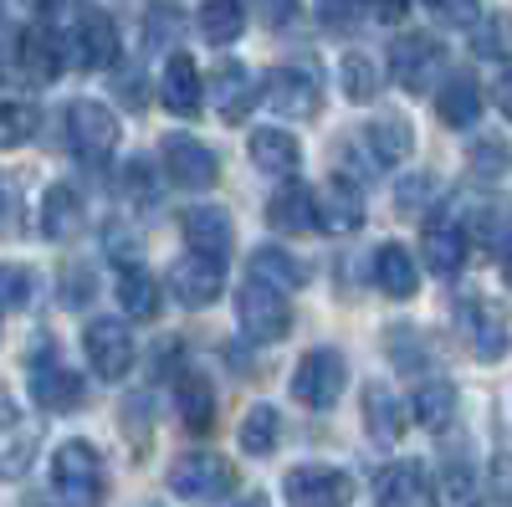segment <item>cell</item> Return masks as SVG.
<instances>
[{"instance_id": "cell-1", "label": "cell", "mask_w": 512, "mask_h": 507, "mask_svg": "<svg viewBox=\"0 0 512 507\" xmlns=\"http://www.w3.org/2000/svg\"><path fill=\"white\" fill-rule=\"evenodd\" d=\"M52 492L72 507H103L108 497V472L93 441H62L52 451Z\"/></svg>"}, {"instance_id": "cell-2", "label": "cell", "mask_w": 512, "mask_h": 507, "mask_svg": "<svg viewBox=\"0 0 512 507\" xmlns=\"http://www.w3.org/2000/svg\"><path fill=\"white\" fill-rule=\"evenodd\" d=\"M456 328L466 338V349H472L482 364H497L507 349H512V323L507 313L482 298V292H466V298H456Z\"/></svg>"}, {"instance_id": "cell-3", "label": "cell", "mask_w": 512, "mask_h": 507, "mask_svg": "<svg viewBox=\"0 0 512 507\" xmlns=\"http://www.w3.org/2000/svg\"><path fill=\"white\" fill-rule=\"evenodd\" d=\"M67 149L77 154V164L103 169L113 159V149H118V118L93 98H77L67 108Z\"/></svg>"}, {"instance_id": "cell-4", "label": "cell", "mask_w": 512, "mask_h": 507, "mask_svg": "<svg viewBox=\"0 0 512 507\" xmlns=\"http://www.w3.org/2000/svg\"><path fill=\"white\" fill-rule=\"evenodd\" d=\"M236 318H241L246 338L277 344V338H287V328H292V303H287L282 287H272L262 277H246V287L236 292Z\"/></svg>"}, {"instance_id": "cell-5", "label": "cell", "mask_w": 512, "mask_h": 507, "mask_svg": "<svg viewBox=\"0 0 512 507\" xmlns=\"http://www.w3.org/2000/svg\"><path fill=\"white\" fill-rule=\"evenodd\" d=\"M236 487V467L216 451H190L169 467V492L185 502H221Z\"/></svg>"}, {"instance_id": "cell-6", "label": "cell", "mask_w": 512, "mask_h": 507, "mask_svg": "<svg viewBox=\"0 0 512 507\" xmlns=\"http://www.w3.org/2000/svg\"><path fill=\"white\" fill-rule=\"evenodd\" d=\"M349 385V364L338 349H313L297 359V374H292V400L308 405V410H333L338 395Z\"/></svg>"}, {"instance_id": "cell-7", "label": "cell", "mask_w": 512, "mask_h": 507, "mask_svg": "<svg viewBox=\"0 0 512 507\" xmlns=\"http://www.w3.org/2000/svg\"><path fill=\"white\" fill-rule=\"evenodd\" d=\"M420 251H425V267H431L436 277H456L466 267V257H472V236H466V221L456 216L451 205H441V210L425 216Z\"/></svg>"}, {"instance_id": "cell-8", "label": "cell", "mask_w": 512, "mask_h": 507, "mask_svg": "<svg viewBox=\"0 0 512 507\" xmlns=\"http://www.w3.org/2000/svg\"><path fill=\"white\" fill-rule=\"evenodd\" d=\"M287 507H349L354 502V482L349 472L338 467H323V461H308V467H292L287 482Z\"/></svg>"}, {"instance_id": "cell-9", "label": "cell", "mask_w": 512, "mask_h": 507, "mask_svg": "<svg viewBox=\"0 0 512 507\" xmlns=\"http://www.w3.org/2000/svg\"><path fill=\"white\" fill-rule=\"evenodd\" d=\"M159 154H164V175L175 180L180 190H210V185L221 180L216 149H205L195 134H164Z\"/></svg>"}, {"instance_id": "cell-10", "label": "cell", "mask_w": 512, "mask_h": 507, "mask_svg": "<svg viewBox=\"0 0 512 507\" xmlns=\"http://www.w3.org/2000/svg\"><path fill=\"white\" fill-rule=\"evenodd\" d=\"M441 67H446V47H441L436 36L410 31V36H400L395 47H390V72H395V82H400L405 93H425Z\"/></svg>"}, {"instance_id": "cell-11", "label": "cell", "mask_w": 512, "mask_h": 507, "mask_svg": "<svg viewBox=\"0 0 512 507\" xmlns=\"http://www.w3.org/2000/svg\"><path fill=\"white\" fill-rule=\"evenodd\" d=\"M82 349H88V364L98 379H123L134 369V333H128L118 318H93L88 333H82Z\"/></svg>"}, {"instance_id": "cell-12", "label": "cell", "mask_w": 512, "mask_h": 507, "mask_svg": "<svg viewBox=\"0 0 512 507\" xmlns=\"http://www.w3.org/2000/svg\"><path fill=\"white\" fill-rule=\"evenodd\" d=\"M262 103L282 118H318L323 93H318V77L313 72H297V67H272L262 82Z\"/></svg>"}, {"instance_id": "cell-13", "label": "cell", "mask_w": 512, "mask_h": 507, "mask_svg": "<svg viewBox=\"0 0 512 507\" xmlns=\"http://www.w3.org/2000/svg\"><path fill=\"white\" fill-rule=\"evenodd\" d=\"M36 446H41V426L16 400L0 395V477H26Z\"/></svg>"}, {"instance_id": "cell-14", "label": "cell", "mask_w": 512, "mask_h": 507, "mask_svg": "<svg viewBox=\"0 0 512 507\" xmlns=\"http://www.w3.org/2000/svg\"><path fill=\"white\" fill-rule=\"evenodd\" d=\"M180 236H185L190 251L216 257V262H231V251H236V226L221 205H190L180 216Z\"/></svg>"}, {"instance_id": "cell-15", "label": "cell", "mask_w": 512, "mask_h": 507, "mask_svg": "<svg viewBox=\"0 0 512 507\" xmlns=\"http://www.w3.org/2000/svg\"><path fill=\"white\" fill-rule=\"evenodd\" d=\"M313 226L328 231V236L359 231V226H364V195H359V185L344 180V175H333V180L313 195Z\"/></svg>"}, {"instance_id": "cell-16", "label": "cell", "mask_w": 512, "mask_h": 507, "mask_svg": "<svg viewBox=\"0 0 512 507\" xmlns=\"http://www.w3.org/2000/svg\"><path fill=\"white\" fill-rule=\"evenodd\" d=\"M221 287H226V262H216V257H200V251H190V257H180L175 267H169V292H175L185 308L216 303Z\"/></svg>"}, {"instance_id": "cell-17", "label": "cell", "mask_w": 512, "mask_h": 507, "mask_svg": "<svg viewBox=\"0 0 512 507\" xmlns=\"http://www.w3.org/2000/svg\"><path fill=\"white\" fill-rule=\"evenodd\" d=\"M118 47L123 41H118V26H113L108 11H88L72 31V62L82 72H108L118 62Z\"/></svg>"}, {"instance_id": "cell-18", "label": "cell", "mask_w": 512, "mask_h": 507, "mask_svg": "<svg viewBox=\"0 0 512 507\" xmlns=\"http://www.w3.org/2000/svg\"><path fill=\"white\" fill-rule=\"evenodd\" d=\"M62 72V36L47 26V21H36L16 36V77L26 82H52Z\"/></svg>"}, {"instance_id": "cell-19", "label": "cell", "mask_w": 512, "mask_h": 507, "mask_svg": "<svg viewBox=\"0 0 512 507\" xmlns=\"http://www.w3.org/2000/svg\"><path fill=\"white\" fill-rule=\"evenodd\" d=\"M31 400L47 415H72L88 400V385H82V374H72L67 364H36L31 369Z\"/></svg>"}, {"instance_id": "cell-20", "label": "cell", "mask_w": 512, "mask_h": 507, "mask_svg": "<svg viewBox=\"0 0 512 507\" xmlns=\"http://www.w3.org/2000/svg\"><path fill=\"white\" fill-rule=\"evenodd\" d=\"M374 502L379 507H436V487H431V477H425V467H415V461H395V467L379 472Z\"/></svg>"}, {"instance_id": "cell-21", "label": "cell", "mask_w": 512, "mask_h": 507, "mask_svg": "<svg viewBox=\"0 0 512 507\" xmlns=\"http://www.w3.org/2000/svg\"><path fill=\"white\" fill-rule=\"evenodd\" d=\"M210 98H216V113H221L226 123H246L262 93H256V77H251L241 62H221L216 77H210Z\"/></svg>"}, {"instance_id": "cell-22", "label": "cell", "mask_w": 512, "mask_h": 507, "mask_svg": "<svg viewBox=\"0 0 512 507\" xmlns=\"http://www.w3.org/2000/svg\"><path fill=\"white\" fill-rule=\"evenodd\" d=\"M159 98L169 113H180V118H195L200 103H205V88H200V72L185 52H175L164 62V77H159Z\"/></svg>"}, {"instance_id": "cell-23", "label": "cell", "mask_w": 512, "mask_h": 507, "mask_svg": "<svg viewBox=\"0 0 512 507\" xmlns=\"http://www.w3.org/2000/svg\"><path fill=\"white\" fill-rule=\"evenodd\" d=\"M374 287L384 292V298H415L420 267H415V257H410L400 241H384L374 251Z\"/></svg>"}, {"instance_id": "cell-24", "label": "cell", "mask_w": 512, "mask_h": 507, "mask_svg": "<svg viewBox=\"0 0 512 507\" xmlns=\"http://www.w3.org/2000/svg\"><path fill=\"white\" fill-rule=\"evenodd\" d=\"M267 221H272V231H282V236L313 231V190H303V185L287 175V185H277L272 200H267Z\"/></svg>"}, {"instance_id": "cell-25", "label": "cell", "mask_w": 512, "mask_h": 507, "mask_svg": "<svg viewBox=\"0 0 512 507\" xmlns=\"http://www.w3.org/2000/svg\"><path fill=\"white\" fill-rule=\"evenodd\" d=\"M251 164L287 180V175H297V164H303V149H297V139L287 129H256L251 134Z\"/></svg>"}, {"instance_id": "cell-26", "label": "cell", "mask_w": 512, "mask_h": 507, "mask_svg": "<svg viewBox=\"0 0 512 507\" xmlns=\"http://www.w3.org/2000/svg\"><path fill=\"white\" fill-rule=\"evenodd\" d=\"M436 113L441 123H451V129H472V123L482 118V88H477V77H446V88L436 93Z\"/></svg>"}, {"instance_id": "cell-27", "label": "cell", "mask_w": 512, "mask_h": 507, "mask_svg": "<svg viewBox=\"0 0 512 507\" xmlns=\"http://www.w3.org/2000/svg\"><path fill=\"white\" fill-rule=\"evenodd\" d=\"M364 426L379 446H395L405 436V405L395 400L390 385H369L364 390Z\"/></svg>"}, {"instance_id": "cell-28", "label": "cell", "mask_w": 512, "mask_h": 507, "mask_svg": "<svg viewBox=\"0 0 512 507\" xmlns=\"http://www.w3.org/2000/svg\"><path fill=\"white\" fill-rule=\"evenodd\" d=\"M82 226H88V216H82V195L72 185H52L47 200H41V231H47L52 241H72Z\"/></svg>"}, {"instance_id": "cell-29", "label": "cell", "mask_w": 512, "mask_h": 507, "mask_svg": "<svg viewBox=\"0 0 512 507\" xmlns=\"http://www.w3.org/2000/svg\"><path fill=\"white\" fill-rule=\"evenodd\" d=\"M364 149H369V159L374 164H400V159H410V149H415V134H410V123L405 118H374V123H364Z\"/></svg>"}, {"instance_id": "cell-30", "label": "cell", "mask_w": 512, "mask_h": 507, "mask_svg": "<svg viewBox=\"0 0 512 507\" xmlns=\"http://www.w3.org/2000/svg\"><path fill=\"white\" fill-rule=\"evenodd\" d=\"M175 410L185 415L190 431H210L216 426V385L205 374H180L175 379Z\"/></svg>"}, {"instance_id": "cell-31", "label": "cell", "mask_w": 512, "mask_h": 507, "mask_svg": "<svg viewBox=\"0 0 512 507\" xmlns=\"http://www.w3.org/2000/svg\"><path fill=\"white\" fill-rule=\"evenodd\" d=\"M466 221V236H477L482 246H492V251H502L507 241H512V200H477L472 205V216H461Z\"/></svg>"}, {"instance_id": "cell-32", "label": "cell", "mask_w": 512, "mask_h": 507, "mask_svg": "<svg viewBox=\"0 0 512 507\" xmlns=\"http://www.w3.org/2000/svg\"><path fill=\"white\" fill-rule=\"evenodd\" d=\"M251 277H262V282H272L282 292H297L308 282V267L297 262L292 251H282V246H256L251 251Z\"/></svg>"}, {"instance_id": "cell-33", "label": "cell", "mask_w": 512, "mask_h": 507, "mask_svg": "<svg viewBox=\"0 0 512 507\" xmlns=\"http://www.w3.org/2000/svg\"><path fill=\"white\" fill-rule=\"evenodd\" d=\"M118 303L128 318H159V282L134 262V267H118Z\"/></svg>"}, {"instance_id": "cell-34", "label": "cell", "mask_w": 512, "mask_h": 507, "mask_svg": "<svg viewBox=\"0 0 512 507\" xmlns=\"http://www.w3.org/2000/svg\"><path fill=\"white\" fill-rule=\"evenodd\" d=\"M410 415L425 431H446L451 415H456V390L446 385V379H425V385L415 390V400H410Z\"/></svg>"}, {"instance_id": "cell-35", "label": "cell", "mask_w": 512, "mask_h": 507, "mask_svg": "<svg viewBox=\"0 0 512 507\" xmlns=\"http://www.w3.org/2000/svg\"><path fill=\"white\" fill-rule=\"evenodd\" d=\"M282 441V415L272 405H251L241 420V451L246 456H272Z\"/></svg>"}, {"instance_id": "cell-36", "label": "cell", "mask_w": 512, "mask_h": 507, "mask_svg": "<svg viewBox=\"0 0 512 507\" xmlns=\"http://www.w3.org/2000/svg\"><path fill=\"white\" fill-rule=\"evenodd\" d=\"M246 31V6L241 0H205L200 6V36L216 41V47H226V41H236Z\"/></svg>"}, {"instance_id": "cell-37", "label": "cell", "mask_w": 512, "mask_h": 507, "mask_svg": "<svg viewBox=\"0 0 512 507\" xmlns=\"http://www.w3.org/2000/svg\"><path fill=\"white\" fill-rule=\"evenodd\" d=\"M472 52H477V57H492V62H507V57H512V16H507V11H492V16L477 21Z\"/></svg>"}, {"instance_id": "cell-38", "label": "cell", "mask_w": 512, "mask_h": 507, "mask_svg": "<svg viewBox=\"0 0 512 507\" xmlns=\"http://www.w3.org/2000/svg\"><path fill=\"white\" fill-rule=\"evenodd\" d=\"M41 129V113L31 103H0V149H21Z\"/></svg>"}, {"instance_id": "cell-39", "label": "cell", "mask_w": 512, "mask_h": 507, "mask_svg": "<svg viewBox=\"0 0 512 507\" xmlns=\"http://www.w3.org/2000/svg\"><path fill=\"white\" fill-rule=\"evenodd\" d=\"M338 77H344V93L349 103H369L379 93V72L369 57H344V67H338Z\"/></svg>"}, {"instance_id": "cell-40", "label": "cell", "mask_w": 512, "mask_h": 507, "mask_svg": "<svg viewBox=\"0 0 512 507\" xmlns=\"http://www.w3.org/2000/svg\"><path fill=\"white\" fill-rule=\"evenodd\" d=\"M369 16V0H318V21L328 31H359Z\"/></svg>"}, {"instance_id": "cell-41", "label": "cell", "mask_w": 512, "mask_h": 507, "mask_svg": "<svg viewBox=\"0 0 512 507\" xmlns=\"http://www.w3.org/2000/svg\"><path fill=\"white\" fill-rule=\"evenodd\" d=\"M26 303H31V272L0 262V313H16Z\"/></svg>"}, {"instance_id": "cell-42", "label": "cell", "mask_w": 512, "mask_h": 507, "mask_svg": "<svg viewBox=\"0 0 512 507\" xmlns=\"http://www.w3.org/2000/svg\"><path fill=\"white\" fill-rule=\"evenodd\" d=\"M472 169L482 180H497V175H507L512 169V154H507V144L502 139H482V144H472Z\"/></svg>"}, {"instance_id": "cell-43", "label": "cell", "mask_w": 512, "mask_h": 507, "mask_svg": "<svg viewBox=\"0 0 512 507\" xmlns=\"http://www.w3.org/2000/svg\"><path fill=\"white\" fill-rule=\"evenodd\" d=\"M441 507H482V502H477L472 477H466V467H446V492H441Z\"/></svg>"}, {"instance_id": "cell-44", "label": "cell", "mask_w": 512, "mask_h": 507, "mask_svg": "<svg viewBox=\"0 0 512 507\" xmlns=\"http://www.w3.org/2000/svg\"><path fill=\"white\" fill-rule=\"evenodd\" d=\"M21 226V185L11 175H0V236Z\"/></svg>"}, {"instance_id": "cell-45", "label": "cell", "mask_w": 512, "mask_h": 507, "mask_svg": "<svg viewBox=\"0 0 512 507\" xmlns=\"http://www.w3.org/2000/svg\"><path fill=\"white\" fill-rule=\"evenodd\" d=\"M425 6H431L446 26H466V21H477V6H482V0H425Z\"/></svg>"}, {"instance_id": "cell-46", "label": "cell", "mask_w": 512, "mask_h": 507, "mask_svg": "<svg viewBox=\"0 0 512 507\" xmlns=\"http://www.w3.org/2000/svg\"><path fill=\"white\" fill-rule=\"evenodd\" d=\"M108 257H113L118 267H134V262H139V241H128L123 226H108Z\"/></svg>"}, {"instance_id": "cell-47", "label": "cell", "mask_w": 512, "mask_h": 507, "mask_svg": "<svg viewBox=\"0 0 512 507\" xmlns=\"http://www.w3.org/2000/svg\"><path fill=\"white\" fill-rule=\"evenodd\" d=\"M144 169H149V164H139V159H134V164H123L118 190H123V195H144V200H149V195H154V185H149V175H144Z\"/></svg>"}, {"instance_id": "cell-48", "label": "cell", "mask_w": 512, "mask_h": 507, "mask_svg": "<svg viewBox=\"0 0 512 507\" xmlns=\"http://www.w3.org/2000/svg\"><path fill=\"white\" fill-rule=\"evenodd\" d=\"M425 195H431V180H405L400 185V210H405V216H415V205H425Z\"/></svg>"}, {"instance_id": "cell-49", "label": "cell", "mask_w": 512, "mask_h": 507, "mask_svg": "<svg viewBox=\"0 0 512 507\" xmlns=\"http://www.w3.org/2000/svg\"><path fill=\"white\" fill-rule=\"evenodd\" d=\"M292 6H297V0H256V11H262L267 26H282L292 16Z\"/></svg>"}, {"instance_id": "cell-50", "label": "cell", "mask_w": 512, "mask_h": 507, "mask_svg": "<svg viewBox=\"0 0 512 507\" xmlns=\"http://www.w3.org/2000/svg\"><path fill=\"white\" fill-rule=\"evenodd\" d=\"M118 98H123L128 108H139V103H144V82H139V77H123V82H118Z\"/></svg>"}, {"instance_id": "cell-51", "label": "cell", "mask_w": 512, "mask_h": 507, "mask_svg": "<svg viewBox=\"0 0 512 507\" xmlns=\"http://www.w3.org/2000/svg\"><path fill=\"white\" fill-rule=\"evenodd\" d=\"M497 108H502V113L512 118V67H507V72L497 77Z\"/></svg>"}, {"instance_id": "cell-52", "label": "cell", "mask_w": 512, "mask_h": 507, "mask_svg": "<svg viewBox=\"0 0 512 507\" xmlns=\"http://www.w3.org/2000/svg\"><path fill=\"white\" fill-rule=\"evenodd\" d=\"M497 267H502V282L512 287V241H507V246L497 251Z\"/></svg>"}, {"instance_id": "cell-53", "label": "cell", "mask_w": 512, "mask_h": 507, "mask_svg": "<svg viewBox=\"0 0 512 507\" xmlns=\"http://www.w3.org/2000/svg\"><path fill=\"white\" fill-rule=\"evenodd\" d=\"M236 507H267V497H262V492H256V497H241Z\"/></svg>"}, {"instance_id": "cell-54", "label": "cell", "mask_w": 512, "mask_h": 507, "mask_svg": "<svg viewBox=\"0 0 512 507\" xmlns=\"http://www.w3.org/2000/svg\"><path fill=\"white\" fill-rule=\"evenodd\" d=\"M144 507H164V502H144Z\"/></svg>"}]
</instances>
